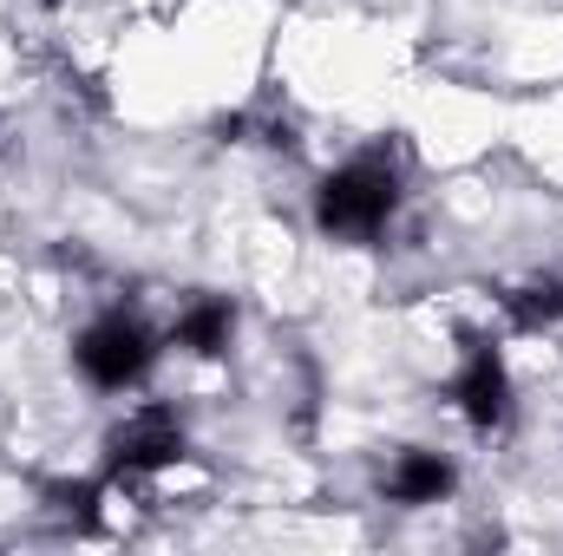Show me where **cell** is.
I'll use <instances>...</instances> for the list:
<instances>
[{
	"label": "cell",
	"instance_id": "6da1fadb",
	"mask_svg": "<svg viewBox=\"0 0 563 556\" xmlns=\"http://www.w3.org/2000/svg\"><path fill=\"white\" fill-rule=\"evenodd\" d=\"M400 210V170L387 157H354L314 184V230L334 243H374Z\"/></svg>",
	"mask_w": 563,
	"mask_h": 556
},
{
	"label": "cell",
	"instance_id": "52a82bcc",
	"mask_svg": "<svg viewBox=\"0 0 563 556\" xmlns=\"http://www.w3.org/2000/svg\"><path fill=\"white\" fill-rule=\"evenodd\" d=\"M505 314H511V327H518V334H544V327H558V321H563V281L558 276L518 281V288L505 294Z\"/></svg>",
	"mask_w": 563,
	"mask_h": 556
},
{
	"label": "cell",
	"instance_id": "8992f818",
	"mask_svg": "<svg viewBox=\"0 0 563 556\" xmlns=\"http://www.w3.org/2000/svg\"><path fill=\"white\" fill-rule=\"evenodd\" d=\"M230 341H236V308H230L223 294H197V301L177 314V327H170V347H184V354H197V360L230 354Z\"/></svg>",
	"mask_w": 563,
	"mask_h": 556
},
{
	"label": "cell",
	"instance_id": "5b68a950",
	"mask_svg": "<svg viewBox=\"0 0 563 556\" xmlns=\"http://www.w3.org/2000/svg\"><path fill=\"white\" fill-rule=\"evenodd\" d=\"M452 485H459L452 458H445V452H426V445H407V452L387 465V478H380V491H387L394 504H407V511L452 498Z\"/></svg>",
	"mask_w": 563,
	"mask_h": 556
},
{
	"label": "cell",
	"instance_id": "277c9868",
	"mask_svg": "<svg viewBox=\"0 0 563 556\" xmlns=\"http://www.w3.org/2000/svg\"><path fill=\"white\" fill-rule=\"evenodd\" d=\"M452 407L465 413L472 432H498L511 419V374L492 341H465V360L452 374Z\"/></svg>",
	"mask_w": 563,
	"mask_h": 556
},
{
	"label": "cell",
	"instance_id": "3957f363",
	"mask_svg": "<svg viewBox=\"0 0 563 556\" xmlns=\"http://www.w3.org/2000/svg\"><path fill=\"white\" fill-rule=\"evenodd\" d=\"M184 452H190V432H184L177 407H139L106 438V471L112 478H151V471L177 465Z\"/></svg>",
	"mask_w": 563,
	"mask_h": 556
},
{
	"label": "cell",
	"instance_id": "7a4b0ae2",
	"mask_svg": "<svg viewBox=\"0 0 563 556\" xmlns=\"http://www.w3.org/2000/svg\"><path fill=\"white\" fill-rule=\"evenodd\" d=\"M73 360H79V374L99 387V393H125V387H139L144 374H151V360H157V334L144 327L139 314H99L86 334H79V347H73Z\"/></svg>",
	"mask_w": 563,
	"mask_h": 556
}]
</instances>
